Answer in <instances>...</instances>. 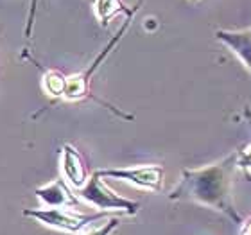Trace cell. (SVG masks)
<instances>
[{"mask_svg":"<svg viewBox=\"0 0 251 235\" xmlns=\"http://www.w3.org/2000/svg\"><path fill=\"white\" fill-rule=\"evenodd\" d=\"M190 2H192V4H196V2H199V0H190Z\"/></svg>","mask_w":251,"mask_h":235,"instance_id":"16","label":"cell"},{"mask_svg":"<svg viewBox=\"0 0 251 235\" xmlns=\"http://www.w3.org/2000/svg\"><path fill=\"white\" fill-rule=\"evenodd\" d=\"M237 171V153H231L219 162L199 169H183L179 183L171 190V201H194L225 214L235 225H241L242 215L233 205V178Z\"/></svg>","mask_w":251,"mask_h":235,"instance_id":"1","label":"cell"},{"mask_svg":"<svg viewBox=\"0 0 251 235\" xmlns=\"http://www.w3.org/2000/svg\"><path fill=\"white\" fill-rule=\"evenodd\" d=\"M24 215L36 219L38 223H42L49 228H56V230L67 232V234H79L92 223L106 217L104 212L84 215L70 209H25Z\"/></svg>","mask_w":251,"mask_h":235,"instance_id":"4","label":"cell"},{"mask_svg":"<svg viewBox=\"0 0 251 235\" xmlns=\"http://www.w3.org/2000/svg\"><path fill=\"white\" fill-rule=\"evenodd\" d=\"M142 4H144V0H138V2H136V4L133 5V7H131V9H133V13H136V11H138V7H140Z\"/></svg>","mask_w":251,"mask_h":235,"instance_id":"15","label":"cell"},{"mask_svg":"<svg viewBox=\"0 0 251 235\" xmlns=\"http://www.w3.org/2000/svg\"><path fill=\"white\" fill-rule=\"evenodd\" d=\"M131 20H133V18H127V20L124 22V26L119 29V32H117L115 36H113L110 42H108V45H106V47L100 51V54L94 59V61L90 63V67L86 68L84 72L75 74V76H70V78H67V88H65L63 99H67V101H83V99H88V97H90V99L97 101L99 104H104L106 108H110L111 111H115L117 115L122 117V119H127V120L133 119V115L122 113L121 110H117L115 106H111V104H108V103H104V101H100V99H97V97H94V95H92V90H90V83H92V78H94V74L97 72V68L100 67V63L104 61V59L110 56L111 51L117 47V43L122 40V36L126 34V31L129 29Z\"/></svg>","mask_w":251,"mask_h":235,"instance_id":"2","label":"cell"},{"mask_svg":"<svg viewBox=\"0 0 251 235\" xmlns=\"http://www.w3.org/2000/svg\"><path fill=\"white\" fill-rule=\"evenodd\" d=\"M74 192L81 201L92 205V207L102 210V212H121V214L133 217L142 209V205L138 201L122 198L115 190H111L104 183V178H100L97 174V171L92 173V176L88 178V182L83 188L74 190Z\"/></svg>","mask_w":251,"mask_h":235,"instance_id":"3","label":"cell"},{"mask_svg":"<svg viewBox=\"0 0 251 235\" xmlns=\"http://www.w3.org/2000/svg\"><path fill=\"white\" fill-rule=\"evenodd\" d=\"M61 174L68 187H72L74 190L83 188L90 178L84 158L72 144H65L61 147Z\"/></svg>","mask_w":251,"mask_h":235,"instance_id":"7","label":"cell"},{"mask_svg":"<svg viewBox=\"0 0 251 235\" xmlns=\"http://www.w3.org/2000/svg\"><path fill=\"white\" fill-rule=\"evenodd\" d=\"M94 9L95 16L102 27H108L111 18H115L117 15H126L127 18L135 16L133 9L127 7L122 0H94Z\"/></svg>","mask_w":251,"mask_h":235,"instance_id":"9","label":"cell"},{"mask_svg":"<svg viewBox=\"0 0 251 235\" xmlns=\"http://www.w3.org/2000/svg\"><path fill=\"white\" fill-rule=\"evenodd\" d=\"M246 115L250 117V122H251L250 110H246ZM237 169H241L242 173L248 176V180L251 178V142L237 151Z\"/></svg>","mask_w":251,"mask_h":235,"instance_id":"11","label":"cell"},{"mask_svg":"<svg viewBox=\"0 0 251 235\" xmlns=\"http://www.w3.org/2000/svg\"><path fill=\"white\" fill-rule=\"evenodd\" d=\"M34 194L42 201L43 209H74L83 203L63 178L38 187Z\"/></svg>","mask_w":251,"mask_h":235,"instance_id":"6","label":"cell"},{"mask_svg":"<svg viewBox=\"0 0 251 235\" xmlns=\"http://www.w3.org/2000/svg\"><path fill=\"white\" fill-rule=\"evenodd\" d=\"M27 58H29V56H27ZM29 59H31L34 65H38V67L42 68V72H43L42 86H43V90H45V94H49L50 97H54V99L63 97L65 88H67V76H63L61 72L52 70V68H43L36 59H32V58H29Z\"/></svg>","mask_w":251,"mask_h":235,"instance_id":"10","label":"cell"},{"mask_svg":"<svg viewBox=\"0 0 251 235\" xmlns=\"http://www.w3.org/2000/svg\"><path fill=\"white\" fill-rule=\"evenodd\" d=\"M97 174L100 178L110 180H121L127 182L142 190L149 192H160L163 187V171L162 165L149 163V165H138V167H124V169H97Z\"/></svg>","mask_w":251,"mask_h":235,"instance_id":"5","label":"cell"},{"mask_svg":"<svg viewBox=\"0 0 251 235\" xmlns=\"http://www.w3.org/2000/svg\"><path fill=\"white\" fill-rule=\"evenodd\" d=\"M241 235H251V215L241 223Z\"/></svg>","mask_w":251,"mask_h":235,"instance_id":"14","label":"cell"},{"mask_svg":"<svg viewBox=\"0 0 251 235\" xmlns=\"http://www.w3.org/2000/svg\"><path fill=\"white\" fill-rule=\"evenodd\" d=\"M215 38L225 43L235 56H239L251 74V27L242 31H217Z\"/></svg>","mask_w":251,"mask_h":235,"instance_id":"8","label":"cell"},{"mask_svg":"<svg viewBox=\"0 0 251 235\" xmlns=\"http://www.w3.org/2000/svg\"><path fill=\"white\" fill-rule=\"evenodd\" d=\"M119 226H121V217H110L102 226L94 228V230L83 232L81 235H111Z\"/></svg>","mask_w":251,"mask_h":235,"instance_id":"12","label":"cell"},{"mask_svg":"<svg viewBox=\"0 0 251 235\" xmlns=\"http://www.w3.org/2000/svg\"><path fill=\"white\" fill-rule=\"evenodd\" d=\"M38 4H40V0H31V4H29V15H27V26H25V31H24V36L29 40L32 36V29H34V20H36V11H38Z\"/></svg>","mask_w":251,"mask_h":235,"instance_id":"13","label":"cell"}]
</instances>
